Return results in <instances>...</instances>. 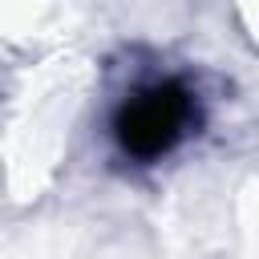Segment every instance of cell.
Listing matches in <instances>:
<instances>
[{"mask_svg": "<svg viewBox=\"0 0 259 259\" xmlns=\"http://www.w3.org/2000/svg\"><path fill=\"white\" fill-rule=\"evenodd\" d=\"M194 125H198L194 89L178 77H162V81H150V85L121 97V105L113 109L109 134H113V142L125 158L158 162Z\"/></svg>", "mask_w": 259, "mask_h": 259, "instance_id": "1", "label": "cell"}]
</instances>
